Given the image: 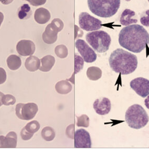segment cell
Segmentation results:
<instances>
[{
	"label": "cell",
	"mask_w": 149,
	"mask_h": 150,
	"mask_svg": "<svg viewBox=\"0 0 149 150\" xmlns=\"http://www.w3.org/2000/svg\"><path fill=\"white\" fill-rule=\"evenodd\" d=\"M8 67L11 70H18L21 67L22 61L21 58L16 55H11L7 59Z\"/></svg>",
	"instance_id": "obj_20"
},
{
	"label": "cell",
	"mask_w": 149,
	"mask_h": 150,
	"mask_svg": "<svg viewBox=\"0 0 149 150\" xmlns=\"http://www.w3.org/2000/svg\"><path fill=\"white\" fill-rule=\"evenodd\" d=\"M86 39L95 51L102 53L108 51L111 39L109 34L103 31L91 32L86 34Z\"/></svg>",
	"instance_id": "obj_5"
},
{
	"label": "cell",
	"mask_w": 149,
	"mask_h": 150,
	"mask_svg": "<svg viewBox=\"0 0 149 150\" xmlns=\"http://www.w3.org/2000/svg\"><path fill=\"white\" fill-rule=\"evenodd\" d=\"M77 121L76 125L77 127H88L89 126V117L86 114H82L80 117H76Z\"/></svg>",
	"instance_id": "obj_26"
},
{
	"label": "cell",
	"mask_w": 149,
	"mask_h": 150,
	"mask_svg": "<svg viewBox=\"0 0 149 150\" xmlns=\"http://www.w3.org/2000/svg\"><path fill=\"white\" fill-rule=\"evenodd\" d=\"M35 45L31 40H22L16 45V51L19 54L23 57H27L33 54L35 51Z\"/></svg>",
	"instance_id": "obj_11"
},
{
	"label": "cell",
	"mask_w": 149,
	"mask_h": 150,
	"mask_svg": "<svg viewBox=\"0 0 149 150\" xmlns=\"http://www.w3.org/2000/svg\"><path fill=\"white\" fill-rule=\"evenodd\" d=\"M40 124L39 123V122L34 120L31 122H29L24 127L30 133L34 134L39 131L40 129Z\"/></svg>",
	"instance_id": "obj_25"
},
{
	"label": "cell",
	"mask_w": 149,
	"mask_h": 150,
	"mask_svg": "<svg viewBox=\"0 0 149 150\" xmlns=\"http://www.w3.org/2000/svg\"><path fill=\"white\" fill-rule=\"evenodd\" d=\"M119 43L121 47L128 51L139 53L149 44V34L139 24L128 25L120 32Z\"/></svg>",
	"instance_id": "obj_1"
},
{
	"label": "cell",
	"mask_w": 149,
	"mask_h": 150,
	"mask_svg": "<svg viewBox=\"0 0 149 150\" xmlns=\"http://www.w3.org/2000/svg\"><path fill=\"white\" fill-rule=\"evenodd\" d=\"M144 104L147 109L149 110V96H148L147 98H145V100L144 101Z\"/></svg>",
	"instance_id": "obj_36"
},
{
	"label": "cell",
	"mask_w": 149,
	"mask_h": 150,
	"mask_svg": "<svg viewBox=\"0 0 149 150\" xmlns=\"http://www.w3.org/2000/svg\"><path fill=\"white\" fill-rule=\"evenodd\" d=\"M34 134L30 133L28 132L25 127H24L23 129H22L21 132V137L22 139L24 141H27L30 140L32 137H33Z\"/></svg>",
	"instance_id": "obj_31"
},
{
	"label": "cell",
	"mask_w": 149,
	"mask_h": 150,
	"mask_svg": "<svg viewBox=\"0 0 149 150\" xmlns=\"http://www.w3.org/2000/svg\"><path fill=\"white\" fill-rule=\"evenodd\" d=\"M86 75L90 80L97 81L101 77L102 71L99 67H91L88 69Z\"/></svg>",
	"instance_id": "obj_21"
},
{
	"label": "cell",
	"mask_w": 149,
	"mask_h": 150,
	"mask_svg": "<svg viewBox=\"0 0 149 150\" xmlns=\"http://www.w3.org/2000/svg\"><path fill=\"white\" fill-rule=\"evenodd\" d=\"M131 88L142 98H145L149 95V80L143 78H137L130 83Z\"/></svg>",
	"instance_id": "obj_9"
},
{
	"label": "cell",
	"mask_w": 149,
	"mask_h": 150,
	"mask_svg": "<svg viewBox=\"0 0 149 150\" xmlns=\"http://www.w3.org/2000/svg\"><path fill=\"white\" fill-rule=\"evenodd\" d=\"M136 13L130 9H125L121 14L120 22L122 25H130L131 24L136 23L138 20L134 18Z\"/></svg>",
	"instance_id": "obj_14"
},
{
	"label": "cell",
	"mask_w": 149,
	"mask_h": 150,
	"mask_svg": "<svg viewBox=\"0 0 149 150\" xmlns=\"http://www.w3.org/2000/svg\"><path fill=\"white\" fill-rule=\"evenodd\" d=\"M41 66V61L38 57L31 55L26 59L25 62V67L27 70L30 72H35Z\"/></svg>",
	"instance_id": "obj_17"
},
{
	"label": "cell",
	"mask_w": 149,
	"mask_h": 150,
	"mask_svg": "<svg viewBox=\"0 0 149 150\" xmlns=\"http://www.w3.org/2000/svg\"><path fill=\"white\" fill-rule=\"evenodd\" d=\"M93 107L97 114L100 115H105L110 112L111 102L107 98H101L97 99L94 102Z\"/></svg>",
	"instance_id": "obj_12"
},
{
	"label": "cell",
	"mask_w": 149,
	"mask_h": 150,
	"mask_svg": "<svg viewBox=\"0 0 149 150\" xmlns=\"http://www.w3.org/2000/svg\"><path fill=\"white\" fill-rule=\"evenodd\" d=\"M120 0H88L90 11L101 18L112 17L118 12Z\"/></svg>",
	"instance_id": "obj_3"
},
{
	"label": "cell",
	"mask_w": 149,
	"mask_h": 150,
	"mask_svg": "<svg viewBox=\"0 0 149 150\" xmlns=\"http://www.w3.org/2000/svg\"><path fill=\"white\" fill-rule=\"evenodd\" d=\"M55 53L57 56L59 58L65 59L68 56V51L67 47L65 45L61 44L55 47Z\"/></svg>",
	"instance_id": "obj_24"
},
{
	"label": "cell",
	"mask_w": 149,
	"mask_h": 150,
	"mask_svg": "<svg viewBox=\"0 0 149 150\" xmlns=\"http://www.w3.org/2000/svg\"><path fill=\"white\" fill-rule=\"evenodd\" d=\"M140 22L144 26L149 27V10L145 11L142 14Z\"/></svg>",
	"instance_id": "obj_29"
},
{
	"label": "cell",
	"mask_w": 149,
	"mask_h": 150,
	"mask_svg": "<svg viewBox=\"0 0 149 150\" xmlns=\"http://www.w3.org/2000/svg\"><path fill=\"white\" fill-rule=\"evenodd\" d=\"M76 47L82 59L87 63H93L97 59V54L84 40H77L76 42Z\"/></svg>",
	"instance_id": "obj_8"
},
{
	"label": "cell",
	"mask_w": 149,
	"mask_h": 150,
	"mask_svg": "<svg viewBox=\"0 0 149 150\" xmlns=\"http://www.w3.org/2000/svg\"><path fill=\"white\" fill-rule=\"evenodd\" d=\"M6 73L5 70L2 67H0V84L5 82L6 80Z\"/></svg>",
	"instance_id": "obj_34"
},
{
	"label": "cell",
	"mask_w": 149,
	"mask_h": 150,
	"mask_svg": "<svg viewBox=\"0 0 149 150\" xmlns=\"http://www.w3.org/2000/svg\"><path fill=\"white\" fill-rule=\"evenodd\" d=\"M31 5L34 6H38L40 5H44L46 2V0H26Z\"/></svg>",
	"instance_id": "obj_32"
},
{
	"label": "cell",
	"mask_w": 149,
	"mask_h": 150,
	"mask_svg": "<svg viewBox=\"0 0 149 150\" xmlns=\"http://www.w3.org/2000/svg\"><path fill=\"white\" fill-rule=\"evenodd\" d=\"M17 142L18 136L15 132H9L4 137L3 148H15Z\"/></svg>",
	"instance_id": "obj_19"
},
{
	"label": "cell",
	"mask_w": 149,
	"mask_h": 150,
	"mask_svg": "<svg viewBox=\"0 0 149 150\" xmlns=\"http://www.w3.org/2000/svg\"><path fill=\"white\" fill-rule=\"evenodd\" d=\"M126 1H128V2H129V1H130L131 0H126Z\"/></svg>",
	"instance_id": "obj_40"
},
{
	"label": "cell",
	"mask_w": 149,
	"mask_h": 150,
	"mask_svg": "<svg viewBox=\"0 0 149 150\" xmlns=\"http://www.w3.org/2000/svg\"><path fill=\"white\" fill-rule=\"evenodd\" d=\"M80 27L85 31H96L102 27V22L87 12H82L79 16Z\"/></svg>",
	"instance_id": "obj_7"
},
{
	"label": "cell",
	"mask_w": 149,
	"mask_h": 150,
	"mask_svg": "<svg viewBox=\"0 0 149 150\" xmlns=\"http://www.w3.org/2000/svg\"><path fill=\"white\" fill-rule=\"evenodd\" d=\"M74 146L76 148H91L89 133L83 129H77L74 135Z\"/></svg>",
	"instance_id": "obj_10"
},
{
	"label": "cell",
	"mask_w": 149,
	"mask_h": 150,
	"mask_svg": "<svg viewBox=\"0 0 149 150\" xmlns=\"http://www.w3.org/2000/svg\"><path fill=\"white\" fill-rule=\"evenodd\" d=\"M32 14V11L28 4H24L21 6L18 11V18L21 20H26L30 18Z\"/></svg>",
	"instance_id": "obj_22"
},
{
	"label": "cell",
	"mask_w": 149,
	"mask_h": 150,
	"mask_svg": "<svg viewBox=\"0 0 149 150\" xmlns=\"http://www.w3.org/2000/svg\"><path fill=\"white\" fill-rule=\"evenodd\" d=\"M38 111V106L34 103H18L16 106V115L22 120L28 121L33 119Z\"/></svg>",
	"instance_id": "obj_6"
},
{
	"label": "cell",
	"mask_w": 149,
	"mask_h": 150,
	"mask_svg": "<svg viewBox=\"0 0 149 150\" xmlns=\"http://www.w3.org/2000/svg\"><path fill=\"white\" fill-rule=\"evenodd\" d=\"M13 0H0V2L4 5H8L13 2Z\"/></svg>",
	"instance_id": "obj_35"
},
{
	"label": "cell",
	"mask_w": 149,
	"mask_h": 150,
	"mask_svg": "<svg viewBox=\"0 0 149 150\" xmlns=\"http://www.w3.org/2000/svg\"><path fill=\"white\" fill-rule=\"evenodd\" d=\"M51 18V13L49 11L43 8H37L34 14V19L37 23L44 24L47 23Z\"/></svg>",
	"instance_id": "obj_15"
},
{
	"label": "cell",
	"mask_w": 149,
	"mask_h": 150,
	"mask_svg": "<svg viewBox=\"0 0 149 150\" xmlns=\"http://www.w3.org/2000/svg\"><path fill=\"white\" fill-rule=\"evenodd\" d=\"M84 65V60L79 55L75 54V73L77 74L82 70Z\"/></svg>",
	"instance_id": "obj_27"
},
{
	"label": "cell",
	"mask_w": 149,
	"mask_h": 150,
	"mask_svg": "<svg viewBox=\"0 0 149 150\" xmlns=\"http://www.w3.org/2000/svg\"><path fill=\"white\" fill-rule=\"evenodd\" d=\"M51 24L56 28L58 32L62 31L64 28V23L59 18H55L51 21Z\"/></svg>",
	"instance_id": "obj_30"
},
{
	"label": "cell",
	"mask_w": 149,
	"mask_h": 150,
	"mask_svg": "<svg viewBox=\"0 0 149 150\" xmlns=\"http://www.w3.org/2000/svg\"><path fill=\"white\" fill-rule=\"evenodd\" d=\"M41 135L44 140L46 141H51L55 139L56 134L54 129L52 127H46L42 129Z\"/></svg>",
	"instance_id": "obj_23"
},
{
	"label": "cell",
	"mask_w": 149,
	"mask_h": 150,
	"mask_svg": "<svg viewBox=\"0 0 149 150\" xmlns=\"http://www.w3.org/2000/svg\"><path fill=\"white\" fill-rule=\"evenodd\" d=\"M125 119L129 127L134 129H140L149 122L147 112L139 104H134L127 110Z\"/></svg>",
	"instance_id": "obj_4"
},
{
	"label": "cell",
	"mask_w": 149,
	"mask_h": 150,
	"mask_svg": "<svg viewBox=\"0 0 149 150\" xmlns=\"http://www.w3.org/2000/svg\"><path fill=\"white\" fill-rule=\"evenodd\" d=\"M2 102L3 105L8 106L14 105L15 103L16 98L14 96L11 94H6L3 96Z\"/></svg>",
	"instance_id": "obj_28"
},
{
	"label": "cell",
	"mask_w": 149,
	"mask_h": 150,
	"mask_svg": "<svg viewBox=\"0 0 149 150\" xmlns=\"http://www.w3.org/2000/svg\"><path fill=\"white\" fill-rule=\"evenodd\" d=\"M58 32V30L52 24H49L42 35L43 40L46 44H54L57 40Z\"/></svg>",
	"instance_id": "obj_13"
},
{
	"label": "cell",
	"mask_w": 149,
	"mask_h": 150,
	"mask_svg": "<svg viewBox=\"0 0 149 150\" xmlns=\"http://www.w3.org/2000/svg\"><path fill=\"white\" fill-rule=\"evenodd\" d=\"M5 137L2 135L0 136V148H3V141Z\"/></svg>",
	"instance_id": "obj_37"
},
{
	"label": "cell",
	"mask_w": 149,
	"mask_h": 150,
	"mask_svg": "<svg viewBox=\"0 0 149 150\" xmlns=\"http://www.w3.org/2000/svg\"><path fill=\"white\" fill-rule=\"evenodd\" d=\"M4 96V94L3 93L0 92V107L3 105L2 100L3 96Z\"/></svg>",
	"instance_id": "obj_39"
},
{
	"label": "cell",
	"mask_w": 149,
	"mask_h": 150,
	"mask_svg": "<svg viewBox=\"0 0 149 150\" xmlns=\"http://www.w3.org/2000/svg\"><path fill=\"white\" fill-rule=\"evenodd\" d=\"M3 20H4V15L2 12H0V26L1 25V24L2 23Z\"/></svg>",
	"instance_id": "obj_38"
},
{
	"label": "cell",
	"mask_w": 149,
	"mask_h": 150,
	"mask_svg": "<svg viewBox=\"0 0 149 150\" xmlns=\"http://www.w3.org/2000/svg\"><path fill=\"white\" fill-rule=\"evenodd\" d=\"M55 63V57L50 55H48L43 57L41 60V65L39 70L44 72H47L51 70Z\"/></svg>",
	"instance_id": "obj_16"
},
{
	"label": "cell",
	"mask_w": 149,
	"mask_h": 150,
	"mask_svg": "<svg viewBox=\"0 0 149 150\" xmlns=\"http://www.w3.org/2000/svg\"><path fill=\"white\" fill-rule=\"evenodd\" d=\"M74 124H71L69 125L66 129V134L68 136V137H70V139H74Z\"/></svg>",
	"instance_id": "obj_33"
},
{
	"label": "cell",
	"mask_w": 149,
	"mask_h": 150,
	"mask_svg": "<svg viewBox=\"0 0 149 150\" xmlns=\"http://www.w3.org/2000/svg\"><path fill=\"white\" fill-rule=\"evenodd\" d=\"M55 89L57 92L59 94H67L72 91V86L67 81H60L56 84Z\"/></svg>",
	"instance_id": "obj_18"
},
{
	"label": "cell",
	"mask_w": 149,
	"mask_h": 150,
	"mask_svg": "<svg viewBox=\"0 0 149 150\" xmlns=\"http://www.w3.org/2000/svg\"><path fill=\"white\" fill-rule=\"evenodd\" d=\"M109 62L114 72L122 75L131 74L138 67L136 55L122 49H117L111 54Z\"/></svg>",
	"instance_id": "obj_2"
}]
</instances>
